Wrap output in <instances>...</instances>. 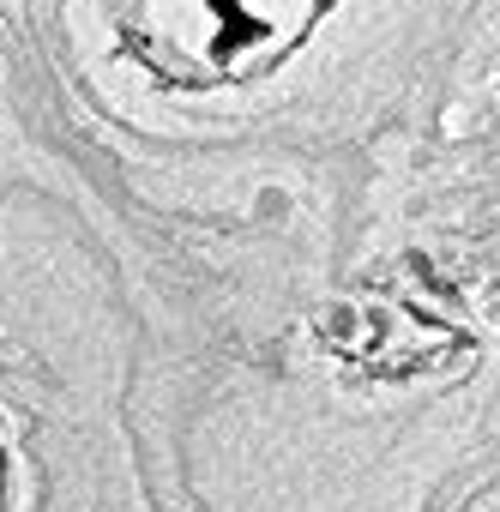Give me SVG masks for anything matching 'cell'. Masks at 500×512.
Segmentation results:
<instances>
[{
	"label": "cell",
	"mask_w": 500,
	"mask_h": 512,
	"mask_svg": "<svg viewBox=\"0 0 500 512\" xmlns=\"http://www.w3.org/2000/svg\"><path fill=\"white\" fill-rule=\"evenodd\" d=\"M0 512H7V452H0Z\"/></svg>",
	"instance_id": "1"
}]
</instances>
